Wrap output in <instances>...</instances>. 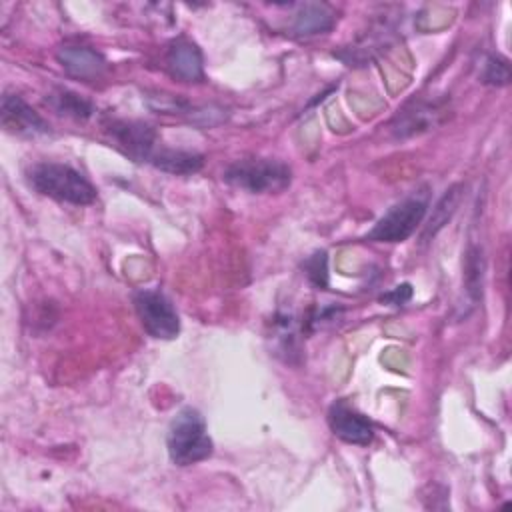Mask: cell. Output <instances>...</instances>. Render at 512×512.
<instances>
[{"instance_id":"obj_1","label":"cell","mask_w":512,"mask_h":512,"mask_svg":"<svg viewBox=\"0 0 512 512\" xmlns=\"http://www.w3.org/2000/svg\"><path fill=\"white\" fill-rule=\"evenodd\" d=\"M30 186L58 202L86 206L96 200V188L72 166L58 162H38L28 170Z\"/></svg>"},{"instance_id":"obj_2","label":"cell","mask_w":512,"mask_h":512,"mask_svg":"<svg viewBox=\"0 0 512 512\" xmlns=\"http://www.w3.org/2000/svg\"><path fill=\"white\" fill-rule=\"evenodd\" d=\"M166 446L170 460L176 466H190L206 460L212 454L214 444L208 436L204 416L192 406L182 408L170 422Z\"/></svg>"},{"instance_id":"obj_3","label":"cell","mask_w":512,"mask_h":512,"mask_svg":"<svg viewBox=\"0 0 512 512\" xmlns=\"http://www.w3.org/2000/svg\"><path fill=\"white\" fill-rule=\"evenodd\" d=\"M224 180L250 194L282 192L292 182V170L286 162L276 158H242L224 170Z\"/></svg>"},{"instance_id":"obj_4","label":"cell","mask_w":512,"mask_h":512,"mask_svg":"<svg viewBox=\"0 0 512 512\" xmlns=\"http://www.w3.org/2000/svg\"><path fill=\"white\" fill-rule=\"evenodd\" d=\"M428 210L426 194H412L394 204L364 236L370 242H404L422 224Z\"/></svg>"},{"instance_id":"obj_5","label":"cell","mask_w":512,"mask_h":512,"mask_svg":"<svg viewBox=\"0 0 512 512\" xmlns=\"http://www.w3.org/2000/svg\"><path fill=\"white\" fill-rule=\"evenodd\" d=\"M134 308L144 330L158 340H172L180 332L178 314L170 298L160 290H138L134 294Z\"/></svg>"},{"instance_id":"obj_6","label":"cell","mask_w":512,"mask_h":512,"mask_svg":"<svg viewBox=\"0 0 512 512\" xmlns=\"http://www.w3.org/2000/svg\"><path fill=\"white\" fill-rule=\"evenodd\" d=\"M448 100L446 98H420L406 104L394 120L390 122V132L394 138L404 140L428 132L448 118Z\"/></svg>"},{"instance_id":"obj_7","label":"cell","mask_w":512,"mask_h":512,"mask_svg":"<svg viewBox=\"0 0 512 512\" xmlns=\"http://www.w3.org/2000/svg\"><path fill=\"white\" fill-rule=\"evenodd\" d=\"M106 132L112 142L132 160L150 162L156 148V132L152 126L138 120H110Z\"/></svg>"},{"instance_id":"obj_8","label":"cell","mask_w":512,"mask_h":512,"mask_svg":"<svg viewBox=\"0 0 512 512\" xmlns=\"http://www.w3.org/2000/svg\"><path fill=\"white\" fill-rule=\"evenodd\" d=\"M328 424L334 436L348 444L368 446L374 438L372 422L344 400H336L328 410Z\"/></svg>"},{"instance_id":"obj_9","label":"cell","mask_w":512,"mask_h":512,"mask_svg":"<svg viewBox=\"0 0 512 512\" xmlns=\"http://www.w3.org/2000/svg\"><path fill=\"white\" fill-rule=\"evenodd\" d=\"M0 122L6 132L16 136H40L50 132V124L18 94H4Z\"/></svg>"},{"instance_id":"obj_10","label":"cell","mask_w":512,"mask_h":512,"mask_svg":"<svg viewBox=\"0 0 512 512\" xmlns=\"http://www.w3.org/2000/svg\"><path fill=\"white\" fill-rule=\"evenodd\" d=\"M166 66L174 78L180 82H202L204 80V60L200 48L186 40L178 38L170 44L166 52Z\"/></svg>"},{"instance_id":"obj_11","label":"cell","mask_w":512,"mask_h":512,"mask_svg":"<svg viewBox=\"0 0 512 512\" xmlns=\"http://www.w3.org/2000/svg\"><path fill=\"white\" fill-rule=\"evenodd\" d=\"M56 58L70 76L80 80H94L106 70L104 56L88 46H62Z\"/></svg>"},{"instance_id":"obj_12","label":"cell","mask_w":512,"mask_h":512,"mask_svg":"<svg viewBox=\"0 0 512 512\" xmlns=\"http://www.w3.org/2000/svg\"><path fill=\"white\" fill-rule=\"evenodd\" d=\"M334 26V12L326 4L308 2L298 6L292 20V32L296 36H316L324 34Z\"/></svg>"},{"instance_id":"obj_13","label":"cell","mask_w":512,"mask_h":512,"mask_svg":"<svg viewBox=\"0 0 512 512\" xmlns=\"http://www.w3.org/2000/svg\"><path fill=\"white\" fill-rule=\"evenodd\" d=\"M150 164L162 172L186 176L194 174L202 168L204 158L198 152L190 150H178V148H158L150 160Z\"/></svg>"},{"instance_id":"obj_14","label":"cell","mask_w":512,"mask_h":512,"mask_svg":"<svg viewBox=\"0 0 512 512\" xmlns=\"http://www.w3.org/2000/svg\"><path fill=\"white\" fill-rule=\"evenodd\" d=\"M462 192H464V186L462 184H452L444 194L442 198L436 202V206L432 208V214L428 218V222L424 224V230H422V242H428L430 238L436 236L438 230H442L448 220L454 216L460 200H462Z\"/></svg>"},{"instance_id":"obj_15","label":"cell","mask_w":512,"mask_h":512,"mask_svg":"<svg viewBox=\"0 0 512 512\" xmlns=\"http://www.w3.org/2000/svg\"><path fill=\"white\" fill-rule=\"evenodd\" d=\"M46 104L60 116H68L74 120H88L94 114V104L68 88H56L48 94Z\"/></svg>"},{"instance_id":"obj_16","label":"cell","mask_w":512,"mask_h":512,"mask_svg":"<svg viewBox=\"0 0 512 512\" xmlns=\"http://www.w3.org/2000/svg\"><path fill=\"white\" fill-rule=\"evenodd\" d=\"M482 284H484V254L480 246H468L466 250V262H464V286L472 302H478L482 296Z\"/></svg>"},{"instance_id":"obj_17","label":"cell","mask_w":512,"mask_h":512,"mask_svg":"<svg viewBox=\"0 0 512 512\" xmlns=\"http://www.w3.org/2000/svg\"><path fill=\"white\" fill-rule=\"evenodd\" d=\"M480 80L488 86H506L510 82V66L502 56H490L484 64Z\"/></svg>"},{"instance_id":"obj_18","label":"cell","mask_w":512,"mask_h":512,"mask_svg":"<svg viewBox=\"0 0 512 512\" xmlns=\"http://www.w3.org/2000/svg\"><path fill=\"white\" fill-rule=\"evenodd\" d=\"M304 270L306 276L310 278V282L318 288H326L328 286V258L326 252H314L306 262H304Z\"/></svg>"},{"instance_id":"obj_19","label":"cell","mask_w":512,"mask_h":512,"mask_svg":"<svg viewBox=\"0 0 512 512\" xmlns=\"http://www.w3.org/2000/svg\"><path fill=\"white\" fill-rule=\"evenodd\" d=\"M148 104L158 110V112H164V114H182L188 110V104L184 100H180L178 96H172V94H154V96H148Z\"/></svg>"},{"instance_id":"obj_20","label":"cell","mask_w":512,"mask_h":512,"mask_svg":"<svg viewBox=\"0 0 512 512\" xmlns=\"http://www.w3.org/2000/svg\"><path fill=\"white\" fill-rule=\"evenodd\" d=\"M412 296V286L410 284H400L396 288H392L390 292L382 294L380 296V302H386V304H392V306H402L404 302H408Z\"/></svg>"}]
</instances>
